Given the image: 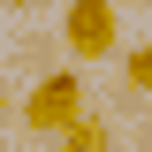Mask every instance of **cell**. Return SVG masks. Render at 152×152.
Returning a JSON list of instances; mask_svg holds the SVG:
<instances>
[{"label": "cell", "instance_id": "cell-1", "mask_svg": "<svg viewBox=\"0 0 152 152\" xmlns=\"http://www.w3.org/2000/svg\"><path fill=\"white\" fill-rule=\"evenodd\" d=\"M84 114H91V99H84V76L76 69H46L23 91V129H38V137H69Z\"/></svg>", "mask_w": 152, "mask_h": 152}, {"label": "cell", "instance_id": "cell-2", "mask_svg": "<svg viewBox=\"0 0 152 152\" xmlns=\"http://www.w3.org/2000/svg\"><path fill=\"white\" fill-rule=\"evenodd\" d=\"M61 46H69V61H114L122 53L114 0H69V8H61Z\"/></svg>", "mask_w": 152, "mask_h": 152}, {"label": "cell", "instance_id": "cell-3", "mask_svg": "<svg viewBox=\"0 0 152 152\" xmlns=\"http://www.w3.org/2000/svg\"><path fill=\"white\" fill-rule=\"evenodd\" d=\"M53 145H61V152H114V129H107V114L91 107V114H84L69 137H53Z\"/></svg>", "mask_w": 152, "mask_h": 152}, {"label": "cell", "instance_id": "cell-4", "mask_svg": "<svg viewBox=\"0 0 152 152\" xmlns=\"http://www.w3.org/2000/svg\"><path fill=\"white\" fill-rule=\"evenodd\" d=\"M122 84L129 91H152V46H129L122 53Z\"/></svg>", "mask_w": 152, "mask_h": 152}, {"label": "cell", "instance_id": "cell-5", "mask_svg": "<svg viewBox=\"0 0 152 152\" xmlns=\"http://www.w3.org/2000/svg\"><path fill=\"white\" fill-rule=\"evenodd\" d=\"M8 8H15V15H23V8H38V0H0V15H8Z\"/></svg>", "mask_w": 152, "mask_h": 152}, {"label": "cell", "instance_id": "cell-6", "mask_svg": "<svg viewBox=\"0 0 152 152\" xmlns=\"http://www.w3.org/2000/svg\"><path fill=\"white\" fill-rule=\"evenodd\" d=\"M0 114H8V76H0Z\"/></svg>", "mask_w": 152, "mask_h": 152}, {"label": "cell", "instance_id": "cell-7", "mask_svg": "<svg viewBox=\"0 0 152 152\" xmlns=\"http://www.w3.org/2000/svg\"><path fill=\"white\" fill-rule=\"evenodd\" d=\"M129 8H152V0H129Z\"/></svg>", "mask_w": 152, "mask_h": 152}]
</instances>
